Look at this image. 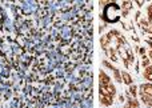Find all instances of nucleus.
<instances>
[{
  "label": "nucleus",
  "mask_w": 152,
  "mask_h": 108,
  "mask_svg": "<svg viewBox=\"0 0 152 108\" xmlns=\"http://www.w3.org/2000/svg\"><path fill=\"white\" fill-rule=\"evenodd\" d=\"M120 18V8L118 4H108L104 9V19L110 23L118 21Z\"/></svg>",
  "instance_id": "nucleus-1"
},
{
  "label": "nucleus",
  "mask_w": 152,
  "mask_h": 108,
  "mask_svg": "<svg viewBox=\"0 0 152 108\" xmlns=\"http://www.w3.org/2000/svg\"><path fill=\"white\" fill-rule=\"evenodd\" d=\"M142 95L152 98V84H143L142 85Z\"/></svg>",
  "instance_id": "nucleus-2"
},
{
  "label": "nucleus",
  "mask_w": 152,
  "mask_h": 108,
  "mask_svg": "<svg viewBox=\"0 0 152 108\" xmlns=\"http://www.w3.org/2000/svg\"><path fill=\"white\" fill-rule=\"evenodd\" d=\"M108 82H110V77H108L104 72H100V83H102V85L108 84Z\"/></svg>",
  "instance_id": "nucleus-3"
},
{
  "label": "nucleus",
  "mask_w": 152,
  "mask_h": 108,
  "mask_svg": "<svg viewBox=\"0 0 152 108\" xmlns=\"http://www.w3.org/2000/svg\"><path fill=\"white\" fill-rule=\"evenodd\" d=\"M123 77H124V80H126V83H128V84L132 82V79L129 77V75H128V74H123Z\"/></svg>",
  "instance_id": "nucleus-4"
},
{
  "label": "nucleus",
  "mask_w": 152,
  "mask_h": 108,
  "mask_svg": "<svg viewBox=\"0 0 152 108\" xmlns=\"http://www.w3.org/2000/svg\"><path fill=\"white\" fill-rule=\"evenodd\" d=\"M131 92L135 95V93H136V88H135V87H131Z\"/></svg>",
  "instance_id": "nucleus-5"
}]
</instances>
